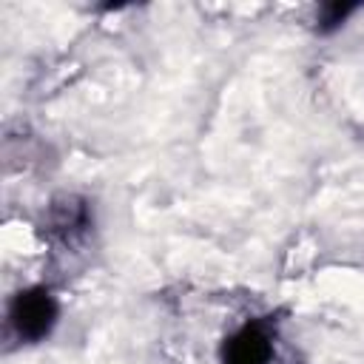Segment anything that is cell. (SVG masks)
Wrapping results in <instances>:
<instances>
[{
	"mask_svg": "<svg viewBox=\"0 0 364 364\" xmlns=\"http://www.w3.org/2000/svg\"><path fill=\"white\" fill-rule=\"evenodd\" d=\"M273 336L267 321H247L222 344V364H270Z\"/></svg>",
	"mask_w": 364,
	"mask_h": 364,
	"instance_id": "7a4b0ae2",
	"label": "cell"
},
{
	"mask_svg": "<svg viewBox=\"0 0 364 364\" xmlns=\"http://www.w3.org/2000/svg\"><path fill=\"white\" fill-rule=\"evenodd\" d=\"M353 11H355L353 3H327V6H321V11H318V31L327 34V31L338 28Z\"/></svg>",
	"mask_w": 364,
	"mask_h": 364,
	"instance_id": "3957f363",
	"label": "cell"
},
{
	"mask_svg": "<svg viewBox=\"0 0 364 364\" xmlns=\"http://www.w3.org/2000/svg\"><path fill=\"white\" fill-rule=\"evenodd\" d=\"M9 321L23 341H43L57 324V301L46 287H26L11 299Z\"/></svg>",
	"mask_w": 364,
	"mask_h": 364,
	"instance_id": "6da1fadb",
	"label": "cell"
}]
</instances>
